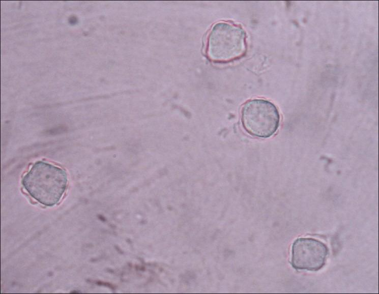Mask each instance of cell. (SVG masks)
Segmentation results:
<instances>
[{
  "label": "cell",
  "instance_id": "obj_1",
  "mask_svg": "<svg viewBox=\"0 0 379 294\" xmlns=\"http://www.w3.org/2000/svg\"><path fill=\"white\" fill-rule=\"evenodd\" d=\"M65 170L43 161H38L24 176L22 183L28 193L42 204L52 206L62 197L67 185Z\"/></svg>",
  "mask_w": 379,
  "mask_h": 294
},
{
  "label": "cell",
  "instance_id": "obj_2",
  "mask_svg": "<svg viewBox=\"0 0 379 294\" xmlns=\"http://www.w3.org/2000/svg\"><path fill=\"white\" fill-rule=\"evenodd\" d=\"M245 34L242 27L227 22L216 24L208 35L207 53L217 62H227L243 56L246 51Z\"/></svg>",
  "mask_w": 379,
  "mask_h": 294
},
{
  "label": "cell",
  "instance_id": "obj_4",
  "mask_svg": "<svg viewBox=\"0 0 379 294\" xmlns=\"http://www.w3.org/2000/svg\"><path fill=\"white\" fill-rule=\"evenodd\" d=\"M329 250L321 241L311 238H300L294 242L291 264L297 270L317 271L325 265Z\"/></svg>",
  "mask_w": 379,
  "mask_h": 294
},
{
  "label": "cell",
  "instance_id": "obj_3",
  "mask_svg": "<svg viewBox=\"0 0 379 294\" xmlns=\"http://www.w3.org/2000/svg\"><path fill=\"white\" fill-rule=\"evenodd\" d=\"M241 121L247 132L250 135L267 138L277 130L280 115L275 105L263 99L247 102L242 109Z\"/></svg>",
  "mask_w": 379,
  "mask_h": 294
}]
</instances>
